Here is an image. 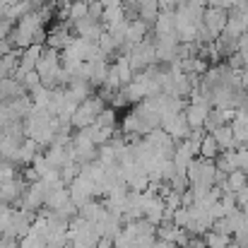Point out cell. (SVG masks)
Listing matches in <instances>:
<instances>
[{"label": "cell", "instance_id": "cell-1", "mask_svg": "<svg viewBox=\"0 0 248 248\" xmlns=\"http://www.w3.org/2000/svg\"><path fill=\"white\" fill-rule=\"evenodd\" d=\"M106 108V101L94 92L89 99H84L82 104L75 108V113H73V118H70V125H73V130H80V128H87V125H92L96 118H99V113Z\"/></svg>", "mask_w": 248, "mask_h": 248}, {"label": "cell", "instance_id": "cell-2", "mask_svg": "<svg viewBox=\"0 0 248 248\" xmlns=\"http://www.w3.org/2000/svg\"><path fill=\"white\" fill-rule=\"evenodd\" d=\"M24 190H27V183H24V181H22V176L17 173L15 178H10V181H2V183H0V202H2V205H7V207H17V202L22 200Z\"/></svg>", "mask_w": 248, "mask_h": 248}, {"label": "cell", "instance_id": "cell-3", "mask_svg": "<svg viewBox=\"0 0 248 248\" xmlns=\"http://www.w3.org/2000/svg\"><path fill=\"white\" fill-rule=\"evenodd\" d=\"M202 27L215 39H219V34L227 27V10H222V7H205V12H202Z\"/></svg>", "mask_w": 248, "mask_h": 248}, {"label": "cell", "instance_id": "cell-4", "mask_svg": "<svg viewBox=\"0 0 248 248\" xmlns=\"http://www.w3.org/2000/svg\"><path fill=\"white\" fill-rule=\"evenodd\" d=\"M104 31H106L104 24H101V22H94V19H89V17H84V19L73 24V34L84 39V41H89V44H96Z\"/></svg>", "mask_w": 248, "mask_h": 248}, {"label": "cell", "instance_id": "cell-5", "mask_svg": "<svg viewBox=\"0 0 248 248\" xmlns=\"http://www.w3.org/2000/svg\"><path fill=\"white\" fill-rule=\"evenodd\" d=\"M207 113H210V106H200V104H188L183 116H186V123L190 130H200L207 121Z\"/></svg>", "mask_w": 248, "mask_h": 248}, {"label": "cell", "instance_id": "cell-6", "mask_svg": "<svg viewBox=\"0 0 248 248\" xmlns=\"http://www.w3.org/2000/svg\"><path fill=\"white\" fill-rule=\"evenodd\" d=\"M80 217H82L84 222H89V224H96V222H101L104 217H106V207H104V200H89V202H84L82 207H80V212H78Z\"/></svg>", "mask_w": 248, "mask_h": 248}, {"label": "cell", "instance_id": "cell-7", "mask_svg": "<svg viewBox=\"0 0 248 248\" xmlns=\"http://www.w3.org/2000/svg\"><path fill=\"white\" fill-rule=\"evenodd\" d=\"M150 31H152V27L138 17V19L128 22V29H125V44H128V46H135V44H140Z\"/></svg>", "mask_w": 248, "mask_h": 248}, {"label": "cell", "instance_id": "cell-8", "mask_svg": "<svg viewBox=\"0 0 248 248\" xmlns=\"http://www.w3.org/2000/svg\"><path fill=\"white\" fill-rule=\"evenodd\" d=\"M41 51H44L41 44H31L29 48H24V51L19 53V70H22V73H31V70L36 68L39 58H41Z\"/></svg>", "mask_w": 248, "mask_h": 248}, {"label": "cell", "instance_id": "cell-9", "mask_svg": "<svg viewBox=\"0 0 248 248\" xmlns=\"http://www.w3.org/2000/svg\"><path fill=\"white\" fill-rule=\"evenodd\" d=\"M210 135L215 138V142H217V147H219V155L227 152V150H236L232 125H219V128H215V133H210Z\"/></svg>", "mask_w": 248, "mask_h": 248}, {"label": "cell", "instance_id": "cell-10", "mask_svg": "<svg viewBox=\"0 0 248 248\" xmlns=\"http://www.w3.org/2000/svg\"><path fill=\"white\" fill-rule=\"evenodd\" d=\"M68 200H70V193H68V188L63 186V188H56V190H51V193L46 195V205H44V207H48V210H61Z\"/></svg>", "mask_w": 248, "mask_h": 248}, {"label": "cell", "instance_id": "cell-11", "mask_svg": "<svg viewBox=\"0 0 248 248\" xmlns=\"http://www.w3.org/2000/svg\"><path fill=\"white\" fill-rule=\"evenodd\" d=\"M200 159H207V162H215L217 157H219V147H217V142H215V138L212 135H205L202 138V142H200V155H198Z\"/></svg>", "mask_w": 248, "mask_h": 248}, {"label": "cell", "instance_id": "cell-12", "mask_svg": "<svg viewBox=\"0 0 248 248\" xmlns=\"http://www.w3.org/2000/svg\"><path fill=\"white\" fill-rule=\"evenodd\" d=\"M87 10H89V5H87L84 0H73V2L65 7V12H68V22L75 24V22L84 19V17H87Z\"/></svg>", "mask_w": 248, "mask_h": 248}, {"label": "cell", "instance_id": "cell-13", "mask_svg": "<svg viewBox=\"0 0 248 248\" xmlns=\"http://www.w3.org/2000/svg\"><path fill=\"white\" fill-rule=\"evenodd\" d=\"M227 186H229L232 193H239L241 188L248 186V173L241 171V169H234L232 173H227Z\"/></svg>", "mask_w": 248, "mask_h": 248}, {"label": "cell", "instance_id": "cell-14", "mask_svg": "<svg viewBox=\"0 0 248 248\" xmlns=\"http://www.w3.org/2000/svg\"><path fill=\"white\" fill-rule=\"evenodd\" d=\"M178 227L173 224V222H162L159 227H157V241H176V236H178Z\"/></svg>", "mask_w": 248, "mask_h": 248}, {"label": "cell", "instance_id": "cell-15", "mask_svg": "<svg viewBox=\"0 0 248 248\" xmlns=\"http://www.w3.org/2000/svg\"><path fill=\"white\" fill-rule=\"evenodd\" d=\"M19 248H46V236L29 229V234L19 239Z\"/></svg>", "mask_w": 248, "mask_h": 248}, {"label": "cell", "instance_id": "cell-16", "mask_svg": "<svg viewBox=\"0 0 248 248\" xmlns=\"http://www.w3.org/2000/svg\"><path fill=\"white\" fill-rule=\"evenodd\" d=\"M202 239H205L207 248H227V244H232V236H222V234H215V232L202 234Z\"/></svg>", "mask_w": 248, "mask_h": 248}, {"label": "cell", "instance_id": "cell-17", "mask_svg": "<svg viewBox=\"0 0 248 248\" xmlns=\"http://www.w3.org/2000/svg\"><path fill=\"white\" fill-rule=\"evenodd\" d=\"M94 125H96V128H116V111H113L111 106H106V108L99 113V118L94 121Z\"/></svg>", "mask_w": 248, "mask_h": 248}, {"label": "cell", "instance_id": "cell-18", "mask_svg": "<svg viewBox=\"0 0 248 248\" xmlns=\"http://www.w3.org/2000/svg\"><path fill=\"white\" fill-rule=\"evenodd\" d=\"M29 166H31V169H34V171L39 173V178H46V176H48V173L53 171V169H51V164L46 162L44 152H39V155H36V157L31 159V164H29Z\"/></svg>", "mask_w": 248, "mask_h": 248}, {"label": "cell", "instance_id": "cell-19", "mask_svg": "<svg viewBox=\"0 0 248 248\" xmlns=\"http://www.w3.org/2000/svg\"><path fill=\"white\" fill-rule=\"evenodd\" d=\"M169 188H171L173 193H186V190L190 188V181H188L186 173H176V176L169 181Z\"/></svg>", "mask_w": 248, "mask_h": 248}, {"label": "cell", "instance_id": "cell-20", "mask_svg": "<svg viewBox=\"0 0 248 248\" xmlns=\"http://www.w3.org/2000/svg\"><path fill=\"white\" fill-rule=\"evenodd\" d=\"M171 222H173L178 229H186V227L190 224V212H188V207H178V210L173 212Z\"/></svg>", "mask_w": 248, "mask_h": 248}, {"label": "cell", "instance_id": "cell-21", "mask_svg": "<svg viewBox=\"0 0 248 248\" xmlns=\"http://www.w3.org/2000/svg\"><path fill=\"white\" fill-rule=\"evenodd\" d=\"M234 166L248 173V145H246V147H239V150H234Z\"/></svg>", "mask_w": 248, "mask_h": 248}, {"label": "cell", "instance_id": "cell-22", "mask_svg": "<svg viewBox=\"0 0 248 248\" xmlns=\"http://www.w3.org/2000/svg\"><path fill=\"white\" fill-rule=\"evenodd\" d=\"M219 205H222V210H224V217L239 207V205H236V198H234V193H222V198H219Z\"/></svg>", "mask_w": 248, "mask_h": 248}, {"label": "cell", "instance_id": "cell-23", "mask_svg": "<svg viewBox=\"0 0 248 248\" xmlns=\"http://www.w3.org/2000/svg\"><path fill=\"white\" fill-rule=\"evenodd\" d=\"M101 15H104V7H101V2H89L87 17H89V19H94V22H101Z\"/></svg>", "mask_w": 248, "mask_h": 248}, {"label": "cell", "instance_id": "cell-24", "mask_svg": "<svg viewBox=\"0 0 248 248\" xmlns=\"http://www.w3.org/2000/svg\"><path fill=\"white\" fill-rule=\"evenodd\" d=\"M12 29H15V22L7 19V17H2V19H0V41L7 39V36L12 34Z\"/></svg>", "mask_w": 248, "mask_h": 248}, {"label": "cell", "instance_id": "cell-25", "mask_svg": "<svg viewBox=\"0 0 248 248\" xmlns=\"http://www.w3.org/2000/svg\"><path fill=\"white\" fill-rule=\"evenodd\" d=\"M234 198H236V205H239V207L248 205V186L246 188H241L239 193H234Z\"/></svg>", "mask_w": 248, "mask_h": 248}, {"label": "cell", "instance_id": "cell-26", "mask_svg": "<svg viewBox=\"0 0 248 248\" xmlns=\"http://www.w3.org/2000/svg\"><path fill=\"white\" fill-rule=\"evenodd\" d=\"M186 248H207V246H205V239L202 236H190V241L186 244Z\"/></svg>", "mask_w": 248, "mask_h": 248}, {"label": "cell", "instance_id": "cell-27", "mask_svg": "<svg viewBox=\"0 0 248 248\" xmlns=\"http://www.w3.org/2000/svg\"><path fill=\"white\" fill-rule=\"evenodd\" d=\"M104 10H116V7H123V0H99Z\"/></svg>", "mask_w": 248, "mask_h": 248}, {"label": "cell", "instance_id": "cell-28", "mask_svg": "<svg viewBox=\"0 0 248 248\" xmlns=\"http://www.w3.org/2000/svg\"><path fill=\"white\" fill-rule=\"evenodd\" d=\"M96 248H113V239H99Z\"/></svg>", "mask_w": 248, "mask_h": 248}, {"label": "cell", "instance_id": "cell-29", "mask_svg": "<svg viewBox=\"0 0 248 248\" xmlns=\"http://www.w3.org/2000/svg\"><path fill=\"white\" fill-rule=\"evenodd\" d=\"M227 248H241V246H236V244L232 241V244H227Z\"/></svg>", "mask_w": 248, "mask_h": 248}, {"label": "cell", "instance_id": "cell-30", "mask_svg": "<svg viewBox=\"0 0 248 248\" xmlns=\"http://www.w3.org/2000/svg\"><path fill=\"white\" fill-rule=\"evenodd\" d=\"M84 2H87V5H89V2H99V0H84Z\"/></svg>", "mask_w": 248, "mask_h": 248}, {"label": "cell", "instance_id": "cell-31", "mask_svg": "<svg viewBox=\"0 0 248 248\" xmlns=\"http://www.w3.org/2000/svg\"><path fill=\"white\" fill-rule=\"evenodd\" d=\"M0 236H2V234H0Z\"/></svg>", "mask_w": 248, "mask_h": 248}]
</instances>
